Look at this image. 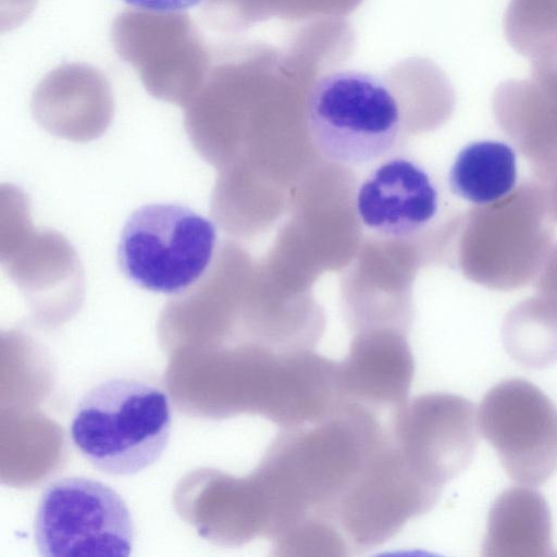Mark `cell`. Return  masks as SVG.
<instances>
[{
	"instance_id": "cell-18",
	"label": "cell",
	"mask_w": 557,
	"mask_h": 557,
	"mask_svg": "<svg viewBox=\"0 0 557 557\" xmlns=\"http://www.w3.org/2000/svg\"><path fill=\"white\" fill-rule=\"evenodd\" d=\"M126 3L151 12H177L199 4L202 0H124Z\"/></svg>"
},
{
	"instance_id": "cell-19",
	"label": "cell",
	"mask_w": 557,
	"mask_h": 557,
	"mask_svg": "<svg viewBox=\"0 0 557 557\" xmlns=\"http://www.w3.org/2000/svg\"><path fill=\"white\" fill-rule=\"evenodd\" d=\"M546 188L547 207L553 222H557V172H555L545 182H542Z\"/></svg>"
},
{
	"instance_id": "cell-16",
	"label": "cell",
	"mask_w": 557,
	"mask_h": 557,
	"mask_svg": "<svg viewBox=\"0 0 557 557\" xmlns=\"http://www.w3.org/2000/svg\"><path fill=\"white\" fill-rule=\"evenodd\" d=\"M504 30L530 62L557 53V0H510Z\"/></svg>"
},
{
	"instance_id": "cell-9",
	"label": "cell",
	"mask_w": 557,
	"mask_h": 557,
	"mask_svg": "<svg viewBox=\"0 0 557 557\" xmlns=\"http://www.w3.org/2000/svg\"><path fill=\"white\" fill-rule=\"evenodd\" d=\"M388 428L408 461L442 491L471 462L480 432L472 403L450 393L408 399L391 412Z\"/></svg>"
},
{
	"instance_id": "cell-8",
	"label": "cell",
	"mask_w": 557,
	"mask_h": 557,
	"mask_svg": "<svg viewBox=\"0 0 557 557\" xmlns=\"http://www.w3.org/2000/svg\"><path fill=\"white\" fill-rule=\"evenodd\" d=\"M476 421L507 474L536 486L557 470V408L533 383L509 379L483 397Z\"/></svg>"
},
{
	"instance_id": "cell-5",
	"label": "cell",
	"mask_w": 557,
	"mask_h": 557,
	"mask_svg": "<svg viewBox=\"0 0 557 557\" xmlns=\"http://www.w3.org/2000/svg\"><path fill=\"white\" fill-rule=\"evenodd\" d=\"M213 223L178 203H149L125 222L117 245L123 274L135 285L161 294L193 286L213 259Z\"/></svg>"
},
{
	"instance_id": "cell-11",
	"label": "cell",
	"mask_w": 557,
	"mask_h": 557,
	"mask_svg": "<svg viewBox=\"0 0 557 557\" xmlns=\"http://www.w3.org/2000/svg\"><path fill=\"white\" fill-rule=\"evenodd\" d=\"M356 210L368 228L391 238H408L436 215L438 191L419 163L395 157L377 165L360 184Z\"/></svg>"
},
{
	"instance_id": "cell-15",
	"label": "cell",
	"mask_w": 557,
	"mask_h": 557,
	"mask_svg": "<svg viewBox=\"0 0 557 557\" xmlns=\"http://www.w3.org/2000/svg\"><path fill=\"white\" fill-rule=\"evenodd\" d=\"M503 339L509 356L528 368L557 361V305L537 295L513 308L505 319Z\"/></svg>"
},
{
	"instance_id": "cell-12",
	"label": "cell",
	"mask_w": 557,
	"mask_h": 557,
	"mask_svg": "<svg viewBox=\"0 0 557 557\" xmlns=\"http://www.w3.org/2000/svg\"><path fill=\"white\" fill-rule=\"evenodd\" d=\"M337 371L344 403L392 412L408 400L414 360L401 336L369 333L355 338Z\"/></svg>"
},
{
	"instance_id": "cell-17",
	"label": "cell",
	"mask_w": 557,
	"mask_h": 557,
	"mask_svg": "<svg viewBox=\"0 0 557 557\" xmlns=\"http://www.w3.org/2000/svg\"><path fill=\"white\" fill-rule=\"evenodd\" d=\"M537 295L557 305V245L552 247L535 278Z\"/></svg>"
},
{
	"instance_id": "cell-2",
	"label": "cell",
	"mask_w": 557,
	"mask_h": 557,
	"mask_svg": "<svg viewBox=\"0 0 557 557\" xmlns=\"http://www.w3.org/2000/svg\"><path fill=\"white\" fill-rule=\"evenodd\" d=\"M171 430V404L162 388L134 377H111L81 398L70 435L92 467L124 476L158 461Z\"/></svg>"
},
{
	"instance_id": "cell-3",
	"label": "cell",
	"mask_w": 557,
	"mask_h": 557,
	"mask_svg": "<svg viewBox=\"0 0 557 557\" xmlns=\"http://www.w3.org/2000/svg\"><path fill=\"white\" fill-rule=\"evenodd\" d=\"M312 143L327 160L361 165L396 146L401 131L398 100L379 75L333 71L320 76L306 99Z\"/></svg>"
},
{
	"instance_id": "cell-6",
	"label": "cell",
	"mask_w": 557,
	"mask_h": 557,
	"mask_svg": "<svg viewBox=\"0 0 557 557\" xmlns=\"http://www.w3.org/2000/svg\"><path fill=\"white\" fill-rule=\"evenodd\" d=\"M41 556L127 557L135 540L131 511L109 485L66 476L42 492L34 522Z\"/></svg>"
},
{
	"instance_id": "cell-13",
	"label": "cell",
	"mask_w": 557,
	"mask_h": 557,
	"mask_svg": "<svg viewBox=\"0 0 557 557\" xmlns=\"http://www.w3.org/2000/svg\"><path fill=\"white\" fill-rule=\"evenodd\" d=\"M552 548V520L545 498L533 487L507 488L491 506L483 555L545 557Z\"/></svg>"
},
{
	"instance_id": "cell-10",
	"label": "cell",
	"mask_w": 557,
	"mask_h": 557,
	"mask_svg": "<svg viewBox=\"0 0 557 557\" xmlns=\"http://www.w3.org/2000/svg\"><path fill=\"white\" fill-rule=\"evenodd\" d=\"M492 108L536 180L545 182L557 172V54L531 62L529 78L500 83Z\"/></svg>"
},
{
	"instance_id": "cell-7",
	"label": "cell",
	"mask_w": 557,
	"mask_h": 557,
	"mask_svg": "<svg viewBox=\"0 0 557 557\" xmlns=\"http://www.w3.org/2000/svg\"><path fill=\"white\" fill-rule=\"evenodd\" d=\"M442 492L421 476L389 432L341 500L336 525L350 554L373 549L429 512Z\"/></svg>"
},
{
	"instance_id": "cell-1",
	"label": "cell",
	"mask_w": 557,
	"mask_h": 557,
	"mask_svg": "<svg viewBox=\"0 0 557 557\" xmlns=\"http://www.w3.org/2000/svg\"><path fill=\"white\" fill-rule=\"evenodd\" d=\"M380 414L346 403L317 423L282 429L253 475L267 506L271 542L306 520L338 530L341 500L388 437Z\"/></svg>"
},
{
	"instance_id": "cell-14",
	"label": "cell",
	"mask_w": 557,
	"mask_h": 557,
	"mask_svg": "<svg viewBox=\"0 0 557 557\" xmlns=\"http://www.w3.org/2000/svg\"><path fill=\"white\" fill-rule=\"evenodd\" d=\"M516 182V152L509 145L496 140H480L463 147L448 174L450 190L476 206L507 196L515 189Z\"/></svg>"
},
{
	"instance_id": "cell-4",
	"label": "cell",
	"mask_w": 557,
	"mask_h": 557,
	"mask_svg": "<svg viewBox=\"0 0 557 557\" xmlns=\"http://www.w3.org/2000/svg\"><path fill=\"white\" fill-rule=\"evenodd\" d=\"M545 185L524 182L468 220L467 273L491 289L510 290L536 278L553 245Z\"/></svg>"
}]
</instances>
